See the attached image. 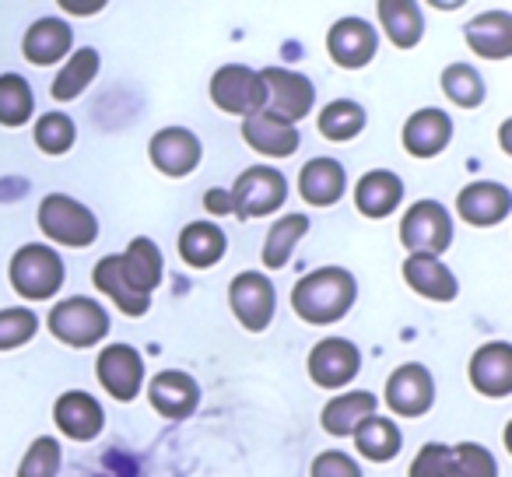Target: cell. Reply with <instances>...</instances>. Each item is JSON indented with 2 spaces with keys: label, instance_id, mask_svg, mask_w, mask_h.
<instances>
[{
  "label": "cell",
  "instance_id": "cell-15",
  "mask_svg": "<svg viewBox=\"0 0 512 477\" xmlns=\"http://www.w3.org/2000/svg\"><path fill=\"white\" fill-rule=\"evenodd\" d=\"M512 211V193L505 183H491V179H477L467 183L456 193V214L474 228H491L505 221Z\"/></svg>",
  "mask_w": 512,
  "mask_h": 477
},
{
  "label": "cell",
  "instance_id": "cell-13",
  "mask_svg": "<svg viewBox=\"0 0 512 477\" xmlns=\"http://www.w3.org/2000/svg\"><path fill=\"white\" fill-rule=\"evenodd\" d=\"M309 379L323 390H344L362 369V351L344 337H327L309 351Z\"/></svg>",
  "mask_w": 512,
  "mask_h": 477
},
{
  "label": "cell",
  "instance_id": "cell-31",
  "mask_svg": "<svg viewBox=\"0 0 512 477\" xmlns=\"http://www.w3.org/2000/svg\"><path fill=\"white\" fill-rule=\"evenodd\" d=\"M355 446L358 453L365 456V460L372 463H390L393 456L400 453V446H404V435H400V428L393 425L390 418H379V414H372V418H365L362 425L355 428Z\"/></svg>",
  "mask_w": 512,
  "mask_h": 477
},
{
  "label": "cell",
  "instance_id": "cell-16",
  "mask_svg": "<svg viewBox=\"0 0 512 477\" xmlns=\"http://www.w3.org/2000/svg\"><path fill=\"white\" fill-rule=\"evenodd\" d=\"M53 421H57V428L67 439L92 442L95 435H102V428H106V411H102V404L92 393L67 390V393H60L57 404H53Z\"/></svg>",
  "mask_w": 512,
  "mask_h": 477
},
{
  "label": "cell",
  "instance_id": "cell-11",
  "mask_svg": "<svg viewBox=\"0 0 512 477\" xmlns=\"http://www.w3.org/2000/svg\"><path fill=\"white\" fill-rule=\"evenodd\" d=\"M95 376H99L102 390L113 400H137V393L144 390V358L137 348L130 344H109V348L99 351L95 358Z\"/></svg>",
  "mask_w": 512,
  "mask_h": 477
},
{
  "label": "cell",
  "instance_id": "cell-23",
  "mask_svg": "<svg viewBox=\"0 0 512 477\" xmlns=\"http://www.w3.org/2000/svg\"><path fill=\"white\" fill-rule=\"evenodd\" d=\"M348 190V172L337 158H313L299 172V193L309 207H334Z\"/></svg>",
  "mask_w": 512,
  "mask_h": 477
},
{
  "label": "cell",
  "instance_id": "cell-37",
  "mask_svg": "<svg viewBox=\"0 0 512 477\" xmlns=\"http://www.w3.org/2000/svg\"><path fill=\"white\" fill-rule=\"evenodd\" d=\"M32 137H36V148L43 155H67L74 148V120L67 113H43L32 127Z\"/></svg>",
  "mask_w": 512,
  "mask_h": 477
},
{
  "label": "cell",
  "instance_id": "cell-3",
  "mask_svg": "<svg viewBox=\"0 0 512 477\" xmlns=\"http://www.w3.org/2000/svg\"><path fill=\"white\" fill-rule=\"evenodd\" d=\"M39 232L57 246L85 250L99 239V218L81 200L67 197V193H50L39 204Z\"/></svg>",
  "mask_w": 512,
  "mask_h": 477
},
{
  "label": "cell",
  "instance_id": "cell-38",
  "mask_svg": "<svg viewBox=\"0 0 512 477\" xmlns=\"http://www.w3.org/2000/svg\"><path fill=\"white\" fill-rule=\"evenodd\" d=\"M39 330V316L25 306L0 309V351H15L29 344Z\"/></svg>",
  "mask_w": 512,
  "mask_h": 477
},
{
  "label": "cell",
  "instance_id": "cell-2",
  "mask_svg": "<svg viewBox=\"0 0 512 477\" xmlns=\"http://www.w3.org/2000/svg\"><path fill=\"white\" fill-rule=\"evenodd\" d=\"M11 288L22 295L25 302H46L53 295H60L64 288V260L53 246L46 243H25L22 250L11 257L8 267Z\"/></svg>",
  "mask_w": 512,
  "mask_h": 477
},
{
  "label": "cell",
  "instance_id": "cell-24",
  "mask_svg": "<svg viewBox=\"0 0 512 477\" xmlns=\"http://www.w3.org/2000/svg\"><path fill=\"white\" fill-rule=\"evenodd\" d=\"M404 281L411 285V292H418L421 299L432 302H453L460 295V281H456V274L439 257L411 253L404 260Z\"/></svg>",
  "mask_w": 512,
  "mask_h": 477
},
{
  "label": "cell",
  "instance_id": "cell-4",
  "mask_svg": "<svg viewBox=\"0 0 512 477\" xmlns=\"http://www.w3.org/2000/svg\"><path fill=\"white\" fill-rule=\"evenodd\" d=\"M50 334L67 348H95L109 334V313L88 295H74L50 309Z\"/></svg>",
  "mask_w": 512,
  "mask_h": 477
},
{
  "label": "cell",
  "instance_id": "cell-35",
  "mask_svg": "<svg viewBox=\"0 0 512 477\" xmlns=\"http://www.w3.org/2000/svg\"><path fill=\"white\" fill-rule=\"evenodd\" d=\"M32 85L22 74H0V127H25L32 120Z\"/></svg>",
  "mask_w": 512,
  "mask_h": 477
},
{
  "label": "cell",
  "instance_id": "cell-33",
  "mask_svg": "<svg viewBox=\"0 0 512 477\" xmlns=\"http://www.w3.org/2000/svg\"><path fill=\"white\" fill-rule=\"evenodd\" d=\"M320 134L334 144L355 141L358 134L365 130V109L358 106L355 99H334L320 109Z\"/></svg>",
  "mask_w": 512,
  "mask_h": 477
},
{
  "label": "cell",
  "instance_id": "cell-26",
  "mask_svg": "<svg viewBox=\"0 0 512 477\" xmlns=\"http://www.w3.org/2000/svg\"><path fill=\"white\" fill-rule=\"evenodd\" d=\"M404 200V179L390 169H372L358 179L355 207L365 218H390Z\"/></svg>",
  "mask_w": 512,
  "mask_h": 477
},
{
  "label": "cell",
  "instance_id": "cell-40",
  "mask_svg": "<svg viewBox=\"0 0 512 477\" xmlns=\"http://www.w3.org/2000/svg\"><path fill=\"white\" fill-rule=\"evenodd\" d=\"M57 474H60V442L53 435H39L25 449L22 463H18V477H57Z\"/></svg>",
  "mask_w": 512,
  "mask_h": 477
},
{
  "label": "cell",
  "instance_id": "cell-28",
  "mask_svg": "<svg viewBox=\"0 0 512 477\" xmlns=\"http://www.w3.org/2000/svg\"><path fill=\"white\" fill-rule=\"evenodd\" d=\"M228 250V239L214 221H190V225L179 232V257L193 271H207L214 267Z\"/></svg>",
  "mask_w": 512,
  "mask_h": 477
},
{
  "label": "cell",
  "instance_id": "cell-43",
  "mask_svg": "<svg viewBox=\"0 0 512 477\" xmlns=\"http://www.w3.org/2000/svg\"><path fill=\"white\" fill-rule=\"evenodd\" d=\"M204 207L211 214H235V204H232V193L225 186H214V190L204 193Z\"/></svg>",
  "mask_w": 512,
  "mask_h": 477
},
{
  "label": "cell",
  "instance_id": "cell-14",
  "mask_svg": "<svg viewBox=\"0 0 512 477\" xmlns=\"http://www.w3.org/2000/svg\"><path fill=\"white\" fill-rule=\"evenodd\" d=\"M200 137L186 127H162L148 144V158L162 176L169 179H183L190 176L193 169L200 165Z\"/></svg>",
  "mask_w": 512,
  "mask_h": 477
},
{
  "label": "cell",
  "instance_id": "cell-10",
  "mask_svg": "<svg viewBox=\"0 0 512 477\" xmlns=\"http://www.w3.org/2000/svg\"><path fill=\"white\" fill-rule=\"evenodd\" d=\"M327 53L337 67L344 71H362L365 64H372L379 53V32L365 18H337L327 32Z\"/></svg>",
  "mask_w": 512,
  "mask_h": 477
},
{
  "label": "cell",
  "instance_id": "cell-22",
  "mask_svg": "<svg viewBox=\"0 0 512 477\" xmlns=\"http://www.w3.org/2000/svg\"><path fill=\"white\" fill-rule=\"evenodd\" d=\"M71 43H74V32L64 18H39V22L29 25L25 32V43H22V53L29 64L36 67H53L71 53Z\"/></svg>",
  "mask_w": 512,
  "mask_h": 477
},
{
  "label": "cell",
  "instance_id": "cell-8",
  "mask_svg": "<svg viewBox=\"0 0 512 477\" xmlns=\"http://www.w3.org/2000/svg\"><path fill=\"white\" fill-rule=\"evenodd\" d=\"M228 306H232L235 320L249 330V334H264L274 320V309H278V295L267 274L260 271H242L228 285Z\"/></svg>",
  "mask_w": 512,
  "mask_h": 477
},
{
  "label": "cell",
  "instance_id": "cell-25",
  "mask_svg": "<svg viewBox=\"0 0 512 477\" xmlns=\"http://www.w3.org/2000/svg\"><path fill=\"white\" fill-rule=\"evenodd\" d=\"M467 46L481 60H509L512 57V15L509 11H484V15L470 18Z\"/></svg>",
  "mask_w": 512,
  "mask_h": 477
},
{
  "label": "cell",
  "instance_id": "cell-19",
  "mask_svg": "<svg viewBox=\"0 0 512 477\" xmlns=\"http://www.w3.org/2000/svg\"><path fill=\"white\" fill-rule=\"evenodd\" d=\"M470 383L481 397L502 400L512 393V348L505 341L481 344L470 358Z\"/></svg>",
  "mask_w": 512,
  "mask_h": 477
},
{
  "label": "cell",
  "instance_id": "cell-5",
  "mask_svg": "<svg viewBox=\"0 0 512 477\" xmlns=\"http://www.w3.org/2000/svg\"><path fill=\"white\" fill-rule=\"evenodd\" d=\"M400 243L407 246V253L439 257L453 243V214L439 200H418L400 218Z\"/></svg>",
  "mask_w": 512,
  "mask_h": 477
},
{
  "label": "cell",
  "instance_id": "cell-34",
  "mask_svg": "<svg viewBox=\"0 0 512 477\" xmlns=\"http://www.w3.org/2000/svg\"><path fill=\"white\" fill-rule=\"evenodd\" d=\"M92 285L99 288L102 295H109V299L120 306V313H127V316H144L151 309V299H141V295H134L123 285L120 271H116V253H109V257H102L99 264H95Z\"/></svg>",
  "mask_w": 512,
  "mask_h": 477
},
{
  "label": "cell",
  "instance_id": "cell-29",
  "mask_svg": "<svg viewBox=\"0 0 512 477\" xmlns=\"http://www.w3.org/2000/svg\"><path fill=\"white\" fill-rule=\"evenodd\" d=\"M376 15L397 50H414L421 43V36H425V15L411 0H379Z\"/></svg>",
  "mask_w": 512,
  "mask_h": 477
},
{
  "label": "cell",
  "instance_id": "cell-39",
  "mask_svg": "<svg viewBox=\"0 0 512 477\" xmlns=\"http://www.w3.org/2000/svg\"><path fill=\"white\" fill-rule=\"evenodd\" d=\"M449 477H498V463L491 449L477 446V442H460V446H453Z\"/></svg>",
  "mask_w": 512,
  "mask_h": 477
},
{
  "label": "cell",
  "instance_id": "cell-1",
  "mask_svg": "<svg viewBox=\"0 0 512 477\" xmlns=\"http://www.w3.org/2000/svg\"><path fill=\"white\" fill-rule=\"evenodd\" d=\"M358 299L355 274L344 267H316V271L302 274L299 285L292 288V309L302 323L313 327H330V323L344 320Z\"/></svg>",
  "mask_w": 512,
  "mask_h": 477
},
{
  "label": "cell",
  "instance_id": "cell-42",
  "mask_svg": "<svg viewBox=\"0 0 512 477\" xmlns=\"http://www.w3.org/2000/svg\"><path fill=\"white\" fill-rule=\"evenodd\" d=\"M309 477H365L362 467L355 463V456L341 453V449H327L313 460Z\"/></svg>",
  "mask_w": 512,
  "mask_h": 477
},
{
  "label": "cell",
  "instance_id": "cell-7",
  "mask_svg": "<svg viewBox=\"0 0 512 477\" xmlns=\"http://www.w3.org/2000/svg\"><path fill=\"white\" fill-rule=\"evenodd\" d=\"M232 204L239 218H264L285 207L288 200V179L274 165H249L232 183Z\"/></svg>",
  "mask_w": 512,
  "mask_h": 477
},
{
  "label": "cell",
  "instance_id": "cell-20",
  "mask_svg": "<svg viewBox=\"0 0 512 477\" xmlns=\"http://www.w3.org/2000/svg\"><path fill=\"white\" fill-rule=\"evenodd\" d=\"M400 141H404L407 155L435 158L439 151H446L449 141H453V120H449V113H442V109H435V106L418 109V113L407 116Z\"/></svg>",
  "mask_w": 512,
  "mask_h": 477
},
{
  "label": "cell",
  "instance_id": "cell-36",
  "mask_svg": "<svg viewBox=\"0 0 512 477\" xmlns=\"http://www.w3.org/2000/svg\"><path fill=\"white\" fill-rule=\"evenodd\" d=\"M442 92L460 109H477L484 102V95H488V85L470 64H449L442 71Z\"/></svg>",
  "mask_w": 512,
  "mask_h": 477
},
{
  "label": "cell",
  "instance_id": "cell-32",
  "mask_svg": "<svg viewBox=\"0 0 512 477\" xmlns=\"http://www.w3.org/2000/svg\"><path fill=\"white\" fill-rule=\"evenodd\" d=\"M95 74H99V53H95L92 46H85V50H74L71 57L64 60V67L57 71V78H53V88H50L53 99H57V102H74L88 85H92Z\"/></svg>",
  "mask_w": 512,
  "mask_h": 477
},
{
  "label": "cell",
  "instance_id": "cell-30",
  "mask_svg": "<svg viewBox=\"0 0 512 477\" xmlns=\"http://www.w3.org/2000/svg\"><path fill=\"white\" fill-rule=\"evenodd\" d=\"M306 232H309V214H299V211L281 214V218L271 225V232H267L264 250H260V260H264V267H271V271H281V267L292 260V253L299 250V243L306 239Z\"/></svg>",
  "mask_w": 512,
  "mask_h": 477
},
{
  "label": "cell",
  "instance_id": "cell-27",
  "mask_svg": "<svg viewBox=\"0 0 512 477\" xmlns=\"http://www.w3.org/2000/svg\"><path fill=\"white\" fill-rule=\"evenodd\" d=\"M376 407H379V400L372 390H344V393H337L327 407H323L320 425L327 435L344 439V435H355V428L362 425L365 418H372Z\"/></svg>",
  "mask_w": 512,
  "mask_h": 477
},
{
  "label": "cell",
  "instance_id": "cell-6",
  "mask_svg": "<svg viewBox=\"0 0 512 477\" xmlns=\"http://www.w3.org/2000/svg\"><path fill=\"white\" fill-rule=\"evenodd\" d=\"M211 99L221 113H232L246 120V116L267 109V88L260 71H253L246 64H225L211 78Z\"/></svg>",
  "mask_w": 512,
  "mask_h": 477
},
{
  "label": "cell",
  "instance_id": "cell-18",
  "mask_svg": "<svg viewBox=\"0 0 512 477\" xmlns=\"http://www.w3.org/2000/svg\"><path fill=\"white\" fill-rule=\"evenodd\" d=\"M148 400L162 418L169 421H183L197 411L200 404V386L190 372L183 369H165L158 372L155 379L148 383Z\"/></svg>",
  "mask_w": 512,
  "mask_h": 477
},
{
  "label": "cell",
  "instance_id": "cell-21",
  "mask_svg": "<svg viewBox=\"0 0 512 477\" xmlns=\"http://www.w3.org/2000/svg\"><path fill=\"white\" fill-rule=\"evenodd\" d=\"M242 141L256 151V155H267V158H288L299 151V127L292 123L278 120L264 109V113H253L242 120Z\"/></svg>",
  "mask_w": 512,
  "mask_h": 477
},
{
  "label": "cell",
  "instance_id": "cell-12",
  "mask_svg": "<svg viewBox=\"0 0 512 477\" xmlns=\"http://www.w3.org/2000/svg\"><path fill=\"white\" fill-rule=\"evenodd\" d=\"M435 404V379L421 362L397 365L386 379V407L400 418H421Z\"/></svg>",
  "mask_w": 512,
  "mask_h": 477
},
{
  "label": "cell",
  "instance_id": "cell-9",
  "mask_svg": "<svg viewBox=\"0 0 512 477\" xmlns=\"http://www.w3.org/2000/svg\"><path fill=\"white\" fill-rule=\"evenodd\" d=\"M264 78V88H267V113L278 116L285 123H299L313 113L316 106V88L306 74L299 71H285V67H267L260 71Z\"/></svg>",
  "mask_w": 512,
  "mask_h": 477
},
{
  "label": "cell",
  "instance_id": "cell-44",
  "mask_svg": "<svg viewBox=\"0 0 512 477\" xmlns=\"http://www.w3.org/2000/svg\"><path fill=\"white\" fill-rule=\"evenodd\" d=\"M60 8H64V11H78V15H95V11H102L106 4H102V0H95V4H71V0H64Z\"/></svg>",
  "mask_w": 512,
  "mask_h": 477
},
{
  "label": "cell",
  "instance_id": "cell-41",
  "mask_svg": "<svg viewBox=\"0 0 512 477\" xmlns=\"http://www.w3.org/2000/svg\"><path fill=\"white\" fill-rule=\"evenodd\" d=\"M449 460H453V446H442V442H428L418 449L407 477H449Z\"/></svg>",
  "mask_w": 512,
  "mask_h": 477
},
{
  "label": "cell",
  "instance_id": "cell-17",
  "mask_svg": "<svg viewBox=\"0 0 512 477\" xmlns=\"http://www.w3.org/2000/svg\"><path fill=\"white\" fill-rule=\"evenodd\" d=\"M162 250L151 239L137 235L130 239V246L123 253H116V271H120L123 285L141 299H151L158 285H162Z\"/></svg>",
  "mask_w": 512,
  "mask_h": 477
}]
</instances>
